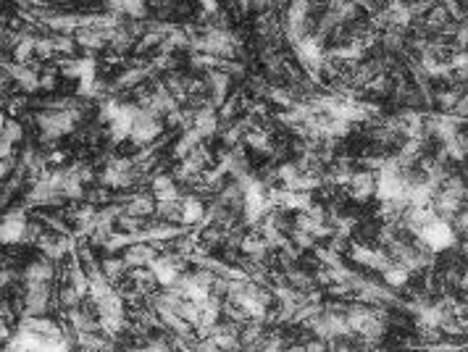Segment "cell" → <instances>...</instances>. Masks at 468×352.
I'll list each match as a JSON object with an SVG mask.
<instances>
[{"mask_svg":"<svg viewBox=\"0 0 468 352\" xmlns=\"http://www.w3.org/2000/svg\"><path fill=\"white\" fill-rule=\"evenodd\" d=\"M124 260H127V266H132V268H148L150 263L156 260V250H153V245H148V242H134V245L127 250Z\"/></svg>","mask_w":468,"mask_h":352,"instance_id":"cell-8","label":"cell"},{"mask_svg":"<svg viewBox=\"0 0 468 352\" xmlns=\"http://www.w3.org/2000/svg\"><path fill=\"white\" fill-rule=\"evenodd\" d=\"M258 352H282V350H279L277 344L271 342V344H266V347H260V350H258Z\"/></svg>","mask_w":468,"mask_h":352,"instance_id":"cell-19","label":"cell"},{"mask_svg":"<svg viewBox=\"0 0 468 352\" xmlns=\"http://www.w3.org/2000/svg\"><path fill=\"white\" fill-rule=\"evenodd\" d=\"M382 276H384V282L390 284V287H403V284L408 282V276H410V271H408L403 263H398V260H392L390 266L384 268L382 271Z\"/></svg>","mask_w":468,"mask_h":352,"instance_id":"cell-12","label":"cell"},{"mask_svg":"<svg viewBox=\"0 0 468 352\" xmlns=\"http://www.w3.org/2000/svg\"><path fill=\"white\" fill-rule=\"evenodd\" d=\"M24 279H26V284H48L53 279V260L43 258V260L29 263V268L24 271Z\"/></svg>","mask_w":468,"mask_h":352,"instance_id":"cell-9","label":"cell"},{"mask_svg":"<svg viewBox=\"0 0 468 352\" xmlns=\"http://www.w3.org/2000/svg\"><path fill=\"white\" fill-rule=\"evenodd\" d=\"M153 198H156L158 203H166V200H179L176 179H171V176H156V179H153Z\"/></svg>","mask_w":468,"mask_h":352,"instance_id":"cell-10","label":"cell"},{"mask_svg":"<svg viewBox=\"0 0 468 352\" xmlns=\"http://www.w3.org/2000/svg\"><path fill=\"white\" fill-rule=\"evenodd\" d=\"M195 352H221V347L213 342V336H203L198 342V347H195Z\"/></svg>","mask_w":468,"mask_h":352,"instance_id":"cell-18","label":"cell"},{"mask_svg":"<svg viewBox=\"0 0 468 352\" xmlns=\"http://www.w3.org/2000/svg\"><path fill=\"white\" fill-rule=\"evenodd\" d=\"M458 237V229L452 226L447 218H434L432 223H426L424 229L416 234V240L424 245L429 252H442V250L452 247Z\"/></svg>","mask_w":468,"mask_h":352,"instance_id":"cell-1","label":"cell"},{"mask_svg":"<svg viewBox=\"0 0 468 352\" xmlns=\"http://www.w3.org/2000/svg\"><path fill=\"white\" fill-rule=\"evenodd\" d=\"M26 232H29V221L24 218V213H14L6 215L3 221V242L6 245H14V242H26Z\"/></svg>","mask_w":468,"mask_h":352,"instance_id":"cell-6","label":"cell"},{"mask_svg":"<svg viewBox=\"0 0 468 352\" xmlns=\"http://www.w3.org/2000/svg\"><path fill=\"white\" fill-rule=\"evenodd\" d=\"M24 308H26V316H43L45 310L50 308V289H48V284H26Z\"/></svg>","mask_w":468,"mask_h":352,"instance_id":"cell-4","label":"cell"},{"mask_svg":"<svg viewBox=\"0 0 468 352\" xmlns=\"http://www.w3.org/2000/svg\"><path fill=\"white\" fill-rule=\"evenodd\" d=\"M347 324H350V331H356V334L366 336V339H379L384 331L382 318L376 316L373 310H363V308L350 310L347 313Z\"/></svg>","mask_w":468,"mask_h":352,"instance_id":"cell-2","label":"cell"},{"mask_svg":"<svg viewBox=\"0 0 468 352\" xmlns=\"http://www.w3.org/2000/svg\"><path fill=\"white\" fill-rule=\"evenodd\" d=\"M245 139H248V145L255 147V150H271V137H269V132H263V129H252L245 134Z\"/></svg>","mask_w":468,"mask_h":352,"instance_id":"cell-14","label":"cell"},{"mask_svg":"<svg viewBox=\"0 0 468 352\" xmlns=\"http://www.w3.org/2000/svg\"><path fill=\"white\" fill-rule=\"evenodd\" d=\"M158 134H161V121H158V116H153L150 111H139L137 121H134V127H132V142L134 145H148L150 139H156Z\"/></svg>","mask_w":468,"mask_h":352,"instance_id":"cell-3","label":"cell"},{"mask_svg":"<svg viewBox=\"0 0 468 352\" xmlns=\"http://www.w3.org/2000/svg\"><path fill=\"white\" fill-rule=\"evenodd\" d=\"M21 139V127H18L14 119H6V124H3V142H18Z\"/></svg>","mask_w":468,"mask_h":352,"instance_id":"cell-16","label":"cell"},{"mask_svg":"<svg viewBox=\"0 0 468 352\" xmlns=\"http://www.w3.org/2000/svg\"><path fill=\"white\" fill-rule=\"evenodd\" d=\"M206 213V208L198 198H184L182 200V223H198Z\"/></svg>","mask_w":468,"mask_h":352,"instance_id":"cell-13","label":"cell"},{"mask_svg":"<svg viewBox=\"0 0 468 352\" xmlns=\"http://www.w3.org/2000/svg\"><path fill=\"white\" fill-rule=\"evenodd\" d=\"M150 268H153L158 284H164V287H174V284L182 279L179 258H156L150 263Z\"/></svg>","mask_w":468,"mask_h":352,"instance_id":"cell-5","label":"cell"},{"mask_svg":"<svg viewBox=\"0 0 468 352\" xmlns=\"http://www.w3.org/2000/svg\"><path fill=\"white\" fill-rule=\"evenodd\" d=\"M37 352H69V347H66L63 339H48V342H43V347Z\"/></svg>","mask_w":468,"mask_h":352,"instance_id":"cell-17","label":"cell"},{"mask_svg":"<svg viewBox=\"0 0 468 352\" xmlns=\"http://www.w3.org/2000/svg\"><path fill=\"white\" fill-rule=\"evenodd\" d=\"M111 282H119L124 276V271H127V260H119V258H111V260H105L103 268H100Z\"/></svg>","mask_w":468,"mask_h":352,"instance_id":"cell-15","label":"cell"},{"mask_svg":"<svg viewBox=\"0 0 468 352\" xmlns=\"http://www.w3.org/2000/svg\"><path fill=\"white\" fill-rule=\"evenodd\" d=\"M347 189H350V195L356 200H368L371 195H376V174H371V171L353 174V179H350Z\"/></svg>","mask_w":468,"mask_h":352,"instance_id":"cell-7","label":"cell"},{"mask_svg":"<svg viewBox=\"0 0 468 352\" xmlns=\"http://www.w3.org/2000/svg\"><path fill=\"white\" fill-rule=\"evenodd\" d=\"M95 308H97V316L100 318H124V302L116 292L108 294L105 300L95 302Z\"/></svg>","mask_w":468,"mask_h":352,"instance_id":"cell-11","label":"cell"}]
</instances>
